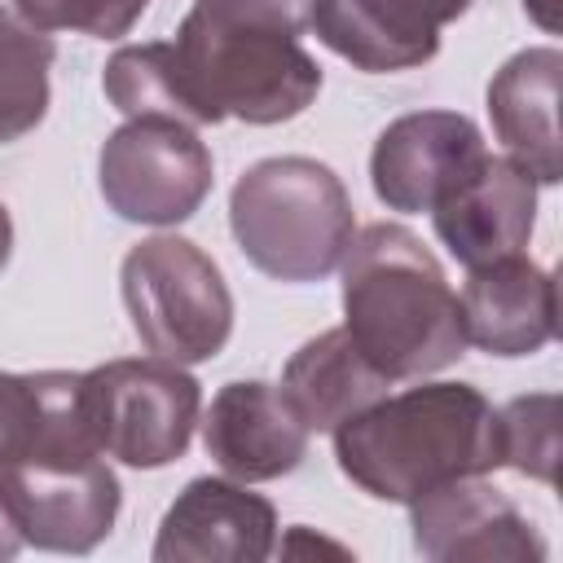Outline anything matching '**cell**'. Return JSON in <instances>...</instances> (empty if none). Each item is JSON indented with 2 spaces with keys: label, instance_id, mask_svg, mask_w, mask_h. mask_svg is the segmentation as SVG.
Listing matches in <instances>:
<instances>
[{
  "label": "cell",
  "instance_id": "obj_7",
  "mask_svg": "<svg viewBox=\"0 0 563 563\" xmlns=\"http://www.w3.org/2000/svg\"><path fill=\"white\" fill-rule=\"evenodd\" d=\"M101 198L132 224H180L211 194V150L180 119H128L114 128L97 158Z\"/></svg>",
  "mask_w": 563,
  "mask_h": 563
},
{
  "label": "cell",
  "instance_id": "obj_8",
  "mask_svg": "<svg viewBox=\"0 0 563 563\" xmlns=\"http://www.w3.org/2000/svg\"><path fill=\"white\" fill-rule=\"evenodd\" d=\"M119 479L101 453L0 466V506L22 545L53 554L97 550L119 519Z\"/></svg>",
  "mask_w": 563,
  "mask_h": 563
},
{
  "label": "cell",
  "instance_id": "obj_18",
  "mask_svg": "<svg viewBox=\"0 0 563 563\" xmlns=\"http://www.w3.org/2000/svg\"><path fill=\"white\" fill-rule=\"evenodd\" d=\"M387 374H378L361 347L347 339V330H321L308 339L282 369V396L299 413L308 431H339L347 418L365 413L387 396Z\"/></svg>",
  "mask_w": 563,
  "mask_h": 563
},
{
  "label": "cell",
  "instance_id": "obj_1",
  "mask_svg": "<svg viewBox=\"0 0 563 563\" xmlns=\"http://www.w3.org/2000/svg\"><path fill=\"white\" fill-rule=\"evenodd\" d=\"M339 273L343 330L391 383L440 374L466 352L462 303L413 229L391 220L361 229L347 242Z\"/></svg>",
  "mask_w": 563,
  "mask_h": 563
},
{
  "label": "cell",
  "instance_id": "obj_14",
  "mask_svg": "<svg viewBox=\"0 0 563 563\" xmlns=\"http://www.w3.org/2000/svg\"><path fill=\"white\" fill-rule=\"evenodd\" d=\"M431 224L462 268L519 255L537 224V180L510 154H488L479 172L431 211Z\"/></svg>",
  "mask_w": 563,
  "mask_h": 563
},
{
  "label": "cell",
  "instance_id": "obj_6",
  "mask_svg": "<svg viewBox=\"0 0 563 563\" xmlns=\"http://www.w3.org/2000/svg\"><path fill=\"white\" fill-rule=\"evenodd\" d=\"M84 405L92 440L106 457L158 471L185 457L202 413V387L176 361L128 356L84 369Z\"/></svg>",
  "mask_w": 563,
  "mask_h": 563
},
{
  "label": "cell",
  "instance_id": "obj_9",
  "mask_svg": "<svg viewBox=\"0 0 563 563\" xmlns=\"http://www.w3.org/2000/svg\"><path fill=\"white\" fill-rule=\"evenodd\" d=\"M488 158L484 132L457 110H413L391 119L369 154V185L387 211H435Z\"/></svg>",
  "mask_w": 563,
  "mask_h": 563
},
{
  "label": "cell",
  "instance_id": "obj_17",
  "mask_svg": "<svg viewBox=\"0 0 563 563\" xmlns=\"http://www.w3.org/2000/svg\"><path fill=\"white\" fill-rule=\"evenodd\" d=\"M84 453H101L88 427L84 374L0 369V466L31 457H84Z\"/></svg>",
  "mask_w": 563,
  "mask_h": 563
},
{
  "label": "cell",
  "instance_id": "obj_5",
  "mask_svg": "<svg viewBox=\"0 0 563 563\" xmlns=\"http://www.w3.org/2000/svg\"><path fill=\"white\" fill-rule=\"evenodd\" d=\"M123 303L141 343L176 365L211 361L233 334V295L220 264L189 238L136 242L119 268Z\"/></svg>",
  "mask_w": 563,
  "mask_h": 563
},
{
  "label": "cell",
  "instance_id": "obj_15",
  "mask_svg": "<svg viewBox=\"0 0 563 563\" xmlns=\"http://www.w3.org/2000/svg\"><path fill=\"white\" fill-rule=\"evenodd\" d=\"M457 303L466 343H475L488 356H532L559 330L554 277L523 251L466 268Z\"/></svg>",
  "mask_w": 563,
  "mask_h": 563
},
{
  "label": "cell",
  "instance_id": "obj_25",
  "mask_svg": "<svg viewBox=\"0 0 563 563\" xmlns=\"http://www.w3.org/2000/svg\"><path fill=\"white\" fill-rule=\"evenodd\" d=\"M9 255H13V220H9V207L0 202V273H4Z\"/></svg>",
  "mask_w": 563,
  "mask_h": 563
},
{
  "label": "cell",
  "instance_id": "obj_11",
  "mask_svg": "<svg viewBox=\"0 0 563 563\" xmlns=\"http://www.w3.org/2000/svg\"><path fill=\"white\" fill-rule=\"evenodd\" d=\"M277 545V510L242 479L198 475L167 506L154 563H260Z\"/></svg>",
  "mask_w": 563,
  "mask_h": 563
},
{
  "label": "cell",
  "instance_id": "obj_4",
  "mask_svg": "<svg viewBox=\"0 0 563 563\" xmlns=\"http://www.w3.org/2000/svg\"><path fill=\"white\" fill-rule=\"evenodd\" d=\"M238 251L273 282H321L356 238L343 180L303 154L251 163L229 194Z\"/></svg>",
  "mask_w": 563,
  "mask_h": 563
},
{
  "label": "cell",
  "instance_id": "obj_20",
  "mask_svg": "<svg viewBox=\"0 0 563 563\" xmlns=\"http://www.w3.org/2000/svg\"><path fill=\"white\" fill-rule=\"evenodd\" d=\"M101 92L110 97V106L128 119H180L194 128L189 119V97H185V79L176 66V48L172 40H154V44H123L110 53L106 70H101Z\"/></svg>",
  "mask_w": 563,
  "mask_h": 563
},
{
  "label": "cell",
  "instance_id": "obj_19",
  "mask_svg": "<svg viewBox=\"0 0 563 563\" xmlns=\"http://www.w3.org/2000/svg\"><path fill=\"white\" fill-rule=\"evenodd\" d=\"M53 57L48 31H35L18 9L0 4V145L44 123Z\"/></svg>",
  "mask_w": 563,
  "mask_h": 563
},
{
  "label": "cell",
  "instance_id": "obj_23",
  "mask_svg": "<svg viewBox=\"0 0 563 563\" xmlns=\"http://www.w3.org/2000/svg\"><path fill=\"white\" fill-rule=\"evenodd\" d=\"M194 4L207 9V13H220V18L251 22V26H273V31H286V35H303L308 22H312L317 0H194Z\"/></svg>",
  "mask_w": 563,
  "mask_h": 563
},
{
  "label": "cell",
  "instance_id": "obj_21",
  "mask_svg": "<svg viewBox=\"0 0 563 563\" xmlns=\"http://www.w3.org/2000/svg\"><path fill=\"white\" fill-rule=\"evenodd\" d=\"M497 444H501V466L554 484L559 471V396L537 391V396H515L506 409H497Z\"/></svg>",
  "mask_w": 563,
  "mask_h": 563
},
{
  "label": "cell",
  "instance_id": "obj_3",
  "mask_svg": "<svg viewBox=\"0 0 563 563\" xmlns=\"http://www.w3.org/2000/svg\"><path fill=\"white\" fill-rule=\"evenodd\" d=\"M176 66L194 128L242 119L255 128L303 114L321 92V66L299 35L189 9L176 26Z\"/></svg>",
  "mask_w": 563,
  "mask_h": 563
},
{
  "label": "cell",
  "instance_id": "obj_24",
  "mask_svg": "<svg viewBox=\"0 0 563 563\" xmlns=\"http://www.w3.org/2000/svg\"><path fill=\"white\" fill-rule=\"evenodd\" d=\"M18 550H22V537H18V528L9 523V515H4V506H0V563L13 559Z\"/></svg>",
  "mask_w": 563,
  "mask_h": 563
},
{
  "label": "cell",
  "instance_id": "obj_22",
  "mask_svg": "<svg viewBox=\"0 0 563 563\" xmlns=\"http://www.w3.org/2000/svg\"><path fill=\"white\" fill-rule=\"evenodd\" d=\"M13 9L35 31H79L92 40H119L141 22L150 0H13Z\"/></svg>",
  "mask_w": 563,
  "mask_h": 563
},
{
  "label": "cell",
  "instance_id": "obj_10",
  "mask_svg": "<svg viewBox=\"0 0 563 563\" xmlns=\"http://www.w3.org/2000/svg\"><path fill=\"white\" fill-rule=\"evenodd\" d=\"M413 550L431 563H541L545 537L484 475H457L409 501Z\"/></svg>",
  "mask_w": 563,
  "mask_h": 563
},
{
  "label": "cell",
  "instance_id": "obj_16",
  "mask_svg": "<svg viewBox=\"0 0 563 563\" xmlns=\"http://www.w3.org/2000/svg\"><path fill=\"white\" fill-rule=\"evenodd\" d=\"M559 75L563 53L541 44L515 53L488 84V119L506 154L532 172L537 185L563 180V141H559Z\"/></svg>",
  "mask_w": 563,
  "mask_h": 563
},
{
  "label": "cell",
  "instance_id": "obj_13",
  "mask_svg": "<svg viewBox=\"0 0 563 563\" xmlns=\"http://www.w3.org/2000/svg\"><path fill=\"white\" fill-rule=\"evenodd\" d=\"M308 427L282 396V387L260 378H233L211 396L202 418L207 457L242 484H264L290 475L308 457Z\"/></svg>",
  "mask_w": 563,
  "mask_h": 563
},
{
  "label": "cell",
  "instance_id": "obj_12",
  "mask_svg": "<svg viewBox=\"0 0 563 563\" xmlns=\"http://www.w3.org/2000/svg\"><path fill=\"white\" fill-rule=\"evenodd\" d=\"M471 0H317V40L369 75L413 70L440 53V26L457 22Z\"/></svg>",
  "mask_w": 563,
  "mask_h": 563
},
{
  "label": "cell",
  "instance_id": "obj_2",
  "mask_svg": "<svg viewBox=\"0 0 563 563\" xmlns=\"http://www.w3.org/2000/svg\"><path fill=\"white\" fill-rule=\"evenodd\" d=\"M334 457L361 493L409 506L444 479L501 466L497 409L471 383H422L347 418Z\"/></svg>",
  "mask_w": 563,
  "mask_h": 563
}]
</instances>
